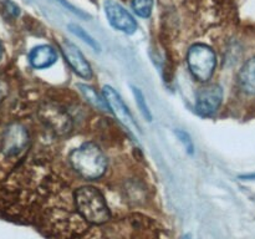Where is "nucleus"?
<instances>
[{
	"label": "nucleus",
	"mask_w": 255,
	"mask_h": 239,
	"mask_svg": "<svg viewBox=\"0 0 255 239\" xmlns=\"http://www.w3.org/2000/svg\"><path fill=\"white\" fill-rule=\"evenodd\" d=\"M57 59H59L57 51L50 45H37L32 47L27 54L29 64L35 70L49 69L52 65L56 64Z\"/></svg>",
	"instance_id": "1a4fd4ad"
},
{
	"label": "nucleus",
	"mask_w": 255,
	"mask_h": 239,
	"mask_svg": "<svg viewBox=\"0 0 255 239\" xmlns=\"http://www.w3.org/2000/svg\"><path fill=\"white\" fill-rule=\"evenodd\" d=\"M223 101V89L219 85H208L197 94L196 110L201 116H213Z\"/></svg>",
	"instance_id": "0eeeda50"
},
{
	"label": "nucleus",
	"mask_w": 255,
	"mask_h": 239,
	"mask_svg": "<svg viewBox=\"0 0 255 239\" xmlns=\"http://www.w3.org/2000/svg\"><path fill=\"white\" fill-rule=\"evenodd\" d=\"M154 0H132L131 6L134 14L138 15L139 17H147L151 16L152 10H153Z\"/></svg>",
	"instance_id": "4468645a"
},
{
	"label": "nucleus",
	"mask_w": 255,
	"mask_h": 239,
	"mask_svg": "<svg viewBox=\"0 0 255 239\" xmlns=\"http://www.w3.org/2000/svg\"><path fill=\"white\" fill-rule=\"evenodd\" d=\"M6 94H7L6 85H5V82L2 81L1 79H0V102H1L2 100L5 99V96H6Z\"/></svg>",
	"instance_id": "dca6fc26"
},
{
	"label": "nucleus",
	"mask_w": 255,
	"mask_h": 239,
	"mask_svg": "<svg viewBox=\"0 0 255 239\" xmlns=\"http://www.w3.org/2000/svg\"><path fill=\"white\" fill-rule=\"evenodd\" d=\"M187 65L194 79L207 82L212 79L216 71L217 55L211 46L198 42L188 49Z\"/></svg>",
	"instance_id": "7ed1b4c3"
},
{
	"label": "nucleus",
	"mask_w": 255,
	"mask_h": 239,
	"mask_svg": "<svg viewBox=\"0 0 255 239\" xmlns=\"http://www.w3.org/2000/svg\"><path fill=\"white\" fill-rule=\"evenodd\" d=\"M69 161L75 172L86 181H96L106 173L107 158L94 142H85L71 151Z\"/></svg>",
	"instance_id": "f257e3e1"
},
{
	"label": "nucleus",
	"mask_w": 255,
	"mask_h": 239,
	"mask_svg": "<svg viewBox=\"0 0 255 239\" xmlns=\"http://www.w3.org/2000/svg\"><path fill=\"white\" fill-rule=\"evenodd\" d=\"M131 89H132V94H133L134 100H136V105L137 107H138L139 112H141V115L147 120V121L151 122L152 119H153V116H152V112L151 110H149V106L148 104H147V100L146 97H144L143 92H142L138 87L133 86V85L131 86Z\"/></svg>",
	"instance_id": "f8f14e48"
},
{
	"label": "nucleus",
	"mask_w": 255,
	"mask_h": 239,
	"mask_svg": "<svg viewBox=\"0 0 255 239\" xmlns=\"http://www.w3.org/2000/svg\"><path fill=\"white\" fill-rule=\"evenodd\" d=\"M238 84L243 92L255 96V57L249 59L238 74Z\"/></svg>",
	"instance_id": "9d476101"
},
{
	"label": "nucleus",
	"mask_w": 255,
	"mask_h": 239,
	"mask_svg": "<svg viewBox=\"0 0 255 239\" xmlns=\"http://www.w3.org/2000/svg\"><path fill=\"white\" fill-rule=\"evenodd\" d=\"M104 9L107 20L114 29L127 35H132L136 32V20L121 4L114 1V0H105Z\"/></svg>",
	"instance_id": "39448f33"
},
{
	"label": "nucleus",
	"mask_w": 255,
	"mask_h": 239,
	"mask_svg": "<svg viewBox=\"0 0 255 239\" xmlns=\"http://www.w3.org/2000/svg\"><path fill=\"white\" fill-rule=\"evenodd\" d=\"M77 89L80 90L82 96L86 99V101L90 102L92 106L97 107V109L102 110V111H107V110H109L104 96H100L94 87L89 86V85L86 84H77Z\"/></svg>",
	"instance_id": "9b49d317"
},
{
	"label": "nucleus",
	"mask_w": 255,
	"mask_h": 239,
	"mask_svg": "<svg viewBox=\"0 0 255 239\" xmlns=\"http://www.w3.org/2000/svg\"><path fill=\"white\" fill-rule=\"evenodd\" d=\"M61 51L64 54L65 59L69 62L70 67L74 70L76 75H79L82 79H91L92 77V69L90 62L87 61L86 57L81 52V50L72 42L62 41L61 44Z\"/></svg>",
	"instance_id": "6e6552de"
},
{
	"label": "nucleus",
	"mask_w": 255,
	"mask_h": 239,
	"mask_svg": "<svg viewBox=\"0 0 255 239\" xmlns=\"http://www.w3.org/2000/svg\"><path fill=\"white\" fill-rule=\"evenodd\" d=\"M1 54H2V47H1V44H0V59H1Z\"/></svg>",
	"instance_id": "a211bd4d"
},
{
	"label": "nucleus",
	"mask_w": 255,
	"mask_h": 239,
	"mask_svg": "<svg viewBox=\"0 0 255 239\" xmlns=\"http://www.w3.org/2000/svg\"><path fill=\"white\" fill-rule=\"evenodd\" d=\"M69 30L75 35V36H77L79 39H81L82 41L86 42L89 46H91L95 51H100V50H101V46H100V44L97 42V40H95L94 37H92L91 35L86 31V30L82 29L80 25L69 24Z\"/></svg>",
	"instance_id": "ddd939ff"
},
{
	"label": "nucleus",
	"mask_w": 255,
	"mask_h": 239,
	"mask_svg": "<svg viewBox=\"0 0 255 239\" xmlns=\"http://www.w3.org/2000/svg\"><path fill=\"white\" fill-rule=\"evenodd\" d=\"M102 96H104L105 101H106L107 107L114 112V115L117 117V120H119L121 123H124L129 131L137 132V133H138V124H137L136 121L133 120V116H132V114L129 112L128 107L126 106V104L124 102L122 97L119 95V92H117L114 87L109 86V85H105V86L102 87Z\"/></svg>",
	"instance_id": "423d86ee"
},
{
	"label": "nucleus",
	"mask_w": 255,
	"mask_h": 239,
	"mask_svg": "<svg viewBox=\"0 0 255 239\" xmlns=\"http://www.w3.org/2000/svg\"><path fill=\"white\" fill-rule=\"evenodd\" d=\"M184 239H191V236H187L186 238H184Z\"/></svg>",
	"instance_id": "6ab92c4d"
},
{
	"label": "nucleus",
	"mask_w": 255,
	"mask_h": 239,
	"mask_svg": "<svg viewBox=\"0 0 255 239\" xmlns=\"http://www.w3.org/2000/svg\"><path fill=\"white\" fill-rule=\"evenodd\" d=\"M174 133H176L178 141L183 144V147H184V149H186L187 153L193 154L194 153V143H193V139H192V137L189 136L188 132L183 131V129H176V131H174Z\"/></svg>",
	"instance_id": "2eb2a0df"
},
{
	"label": "nucleus",
	"mask_w": 255,
	"mask_h": 239,
	"mask_svg": "<svg viewBox=\"0 0 255 239\" xmlns=\"http://www.w3.org/2000/svg\"><path fill=\"white\" fill-rule=\"evenodd\" d=\"M75 204L77 212L89 223L102 224L111 218L104 194L92 186H84L75 192Z\"/></svg>",
	"instance_id": "f03ea898"
},
{
	"label": "nucleus",
	"mask_w": 255,
	"mask_h": 239,
	"mask_svg": "<svg viewBox=\"0 0 255 239\" xmlns=\"http://www.w3.org/2000/svg\"><path fill=\"white\" fill-rule=\"evenodd\" d=\"M29 144V133L21 123H10L2 132L0 151L7 158L24 153Z\"/></svg>",
	"instance_id": "20e7f679"
},
{
	"label": "nucleus",
	"mask_w": 255,
	"mask_h": 239,
	"mask_svg": "<svg viewBox=\"0 0 255 239\" xmlns=\"http://www.w3.org/2000/svg\"><path fill=\"white\" fill-rule=\"evenodd\" d=\"M239 178L243 179V181H255V173L242 174V176H239Z\"/></svg>",
	"instance_id": "f3484780"
}]
</instances>
